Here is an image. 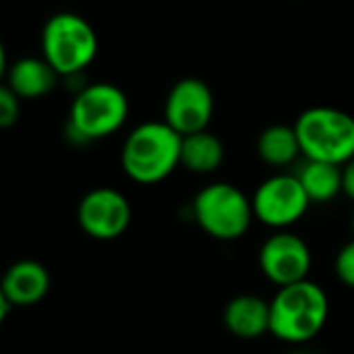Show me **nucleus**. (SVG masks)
<instances>
[{
    "mask_svg": "<svg viewBox=\"0 0 354 354\" xmlns=\"http://www.w3.org/2000/svg\"><path fill=\"white\" fill-rule=\"evenodd\" d=\"M182 136L165 121L133 127L121 148V167L136 184H158L182 165Z\"/></svg>",
    "mask_w": 354,
    "mask_h": 354,
    "instance_id": "nucleus-1",
    "label": "nucleus"
},
{
    "mask_svg": "<svg viewBox=\"0 0 354 354\" xmlns=\"http://www.w3.org/2000/svg\"><path fill=\"white\" fill-rule=\"evenodd\" d=\"M329 315V300L310 279L279 288L269 300V333L286 344H304L319 335Z\"/></svg>",
    "mask_w": 354,
    "mask_h": 354,
    "instance_id": "nucleus-2",
    "label": "nucleus"
},
{
    "mask_svg": "<svg viewBox=\"0 0 354 354\" xmlns=\"http://www.w3.org/2000/svg\"><path fill=\"white\" fill-rule=\"evenodd\" d=\"M44 61L61 80L82 75L98 55V36L88 19L75 13H55L40 34Z\"/></svg>",
    "mask_w": 354,
    "mask_h": 354,
    "instance_id": "nucleus-3",
    "label": "nucleus"
},
{
    "mask_svg": "<svg viewBox=\"0 0 354 354\" xmlns=\"http://www.w3.org/2000/svg\"><path fill=\"white\" fill-rule=\"evenodd\" d=\"M302 158L346 165L354 158V117L333 106H310L294 123Z\"/></svg>",
    "mask_w": 354,
    "mask_h": 354,
    "instance_id": "nucleus-4",
    "label": "nucleus"
},
{
    "mask_svg": "<svg viewBox=\"0 0 354 354\" xmlns=\"http://www.w3.org/2000/svg\"><path fill=\"white\" fill-rule=\"evenodd\" d=\"M127 115L129 102L119 86L106 82L88 84L73 96L67 131L77 142L102 140L119 131Z\"/></svg>",
    "mask_w": 354,
    "mask_h": 354,
    "instance_id": "nucleus-5",
    "label": "nucleus"
},
{
    "mask_svg": "<svg viewBox=\"0 0 354 354\" xmlns=\"http://www.w3.org/2000/svg\"><path fill=\"white\" fill-rule=\"evenodd\" d=\"M192 213L198 227L219 242L240 240L254 219L252 201L238 186L227 182L205 186L194 196Z\"/></svg>",
    "mask_w": 354,
    "mask_h": 354,
    "instance_id": "nucleus-6",
    "label": "nucleus"
},
{
    "mask_svg": "<svg viewBox=\"0 0 354 354\" xmlns=\"http://www.w3.org/2000/svg\"><path fill=\"white\" fill-rule=\"evenodd\" d=\"M308 207L310 201L294 173H277L267 177L252 196L254 219L277 232H283L300 221Z\"/></svg>",
    "mask_w": 354,
    "mask_h": 354,
    "instance_id": "nucleus-7",
    "label": "nucleus"
},
{
    "mask_svg": "<svg viewBox=\"0 0 354 354\" xmlns=\"http://www.w3.org/2000/svg\"><path fill=\"white\" fill-rule=\"evenodd\" d=\"M215 113V98L211 88L198 77H184L175 82L165 98L162 121L182 138L209 129Z\"/></svg>",
    "mask_w": 354,
    "mask_h": 354,
    "instance_id": "nucleus-8",
    "label": "nucleus"
},
{
    "mask_svg": "<svg viewBox=\"0 0 354 354\" xmlns=\"http://www.w3.org/2000/svg\"><path fill=\"white\" fill-rule=\"evenodd\" d=\"M77 223L94 240H117L131 223V205L115 188H94L77 205Z\"/></svg>",
    "mask_w": 354,
    "mask_h": 354,
    "instance_id": "nucleus-9",
    "label": "nucleus"
},
{
    "mask_svg": "<svg viewBox=\"0 0 354 354\" xmlns=\"http://www.w3.org/2000/svg\"><path fill=\"white\" fill-rule=\"evenodd\" d=\"M310 265L313 257L308 244L288 230L269 236L259 250V267L277 288L308 279Z\"/></svg>",
    "mask_w": 354,
    "mask_h": 354,
    "instance_id": "nucleus-10",
    "label": "nucleus"
},
{
    "mask_svg": "<svg viewBox=\"0 0 354 354\" xmlns=\"http://www.w3.org/2000/svg\"><path fill=\"white\" fill-rule=\"evenodd\" d=\"M0 288L11 306H34L46 298L50 290V273L38 261H17L5 271Z\"/></svg>",
    "mask_w": 354,
    "mask_h": 354,
    "instance_id": "nucleus-11",
    "label": "nucleus"
},
{
    "mask_svg": "<svg viewBox=\"0 0 354 354\" xmlns=\"http://www.w3.org/2000/svg\"><path fill=\"white\" fill-rule=\"evenodd\" d=\"M227 331L240 339H257L269 333V302L254 294L234 296L223 308Z\"/></svg>",
    "mask_w": 354,
    "mask_h": 354,
    "instance_id": "nucleus-12",
    "label": "nucleus"
},
{
    "mask_svg": "<svg viewBox=\"0 0 354 354\" xmlns=\"http://www.w3.org/2000/svg\"><path fill=\"white\" fill-rule=\"evenodd\" d=\"M59 84V73L44 57H21L7 73V86L21 100H38L48 96Z\"/></svg>",
    "mask_w": 354,
    "mask_h": 354,
    "instance_id": "nucleus-13",
    "label": "nucleus"
},
{
    "mask_svg": "<svg viewBox=\"0 0 354 354\" xmlns=\"http://www.w3.org/2000/svg\"><path fill=\"white\" fill-rule=\"evenodd\" d=\"M294 175L300 182L304 194L308 196L310 205L313 203H329L337 194H342V167H337V165L302 158V162H298Z\"/></svg>",
    "mask_w": 354,
    "mask_h": 354,
    "instance_id": "nucleus-14",
    "label": "nucleus"
},
{
    "mask_svg": "<svg viewBox=\"0 0 354 354\" xmlns=\"http://www.w3.org/2000/svg\"><path fill=\"white\" fill-rule=\"evenodd\" d=\"M225 146L213 131L205 129L182 140V167L196 175H209L223 165Z\"/></svg>",
    "mask_w": 354,
    "mask_h": 354,
    "instance_id": "nucleus-15",
    "label": "nucleus"
},
{
    "mask_svg": "<svg viewBox=\"0 0 354 354\" xmlns=\"http://www.w3.org/2000/svg\"><path fill=\"white\" fill-rule=\"evenodd\" d=\"M257 152L263 162L271 167H288L302 156L300 142L294 125L275 123L261 131L257 140Z\"/></svg>",
    "mask_w": 354,
    "mask_h": 354,
    "instance_id": "nucleus-16",
    "label": "nucleus"
},
{
    "mask_svg": "<svg viewBox=\"0 0 354 354\" xmlns=\"http://www.w3.org/2000/svg\"><path fill=\"white\" fill-rule=\"evenodd\" d=\"M21 98L7 86L0 84V129H9L19 121Z\"/></svg>",
    "mask_w": 354,
    "mask_h": 354,
    "instance_id": "nucleus-17",
    "label": "nucleus"
},
{
    "mask_svg": "<svg viewBox=\"0 0 354 354\" xmlns=\"http://www.w3.org/2000/svg\"><path fill=\"white\" fill-rule=\"evenodd\" d=\"M333 269H335L337 279L344 286L354 288V238L339 248L335 263H333Z\"/></svg>",
    "mask_w": 354,
    "mask_h": 354,
    "instance_id": "nucleus-18",
    "label": "nucleus"
},
{
    "mask_svg": "<svg viewBox=\"0 0 354 354\" xmlns=\"http://www.w3.org/2000/svg\"><path fill=\"white\" fill-rule=\"evenodd\" d=\"M342 194L354 203V158L342 165Z\"/></svg>",
    "mask_w": 354,
    "mask_h": 354,
    "instance_id": "nucleus-19",
    "label": "nucleus"
},
{
    "mask_svg": "<svg viewBox=\"0 0 354 354\" xmlns=\"http://www.w3.org/2000/svg\"><path fill=\"white\" fill-rule=\"evenodd\" d=\"M9 73V61H7V48L3 44V40H0V84H3V80L7 77Z\"/></svg>",
    "mask_w": 354,
    "mask_h": 354,
    "instance_id": "nucleus-20",
    "label": "nucleus"
},
{
    "mask_svg": "<svg viewBox=\"0 0 354 354\" xmlns=\"http://www.w3.org/2000/svg\"><path fill=\"white\" fill-rule=\"evenodd\" d=\"M13 306H11V302L7 300V296H5V292H3V288H0V327H3V323L7 321V315H9V310H11Z\"/></svg>",
    "mask_w": 354,
    "mask_h": 354,
    "instance_id": "nucleus-21",
    "label": "nucleus"
},
{
    "mask_svg": "<svg viewBox=\"0 0 354 354\" xmlns=\"http://www.w3.org/2000/svg\"><path fill=\"white\" fill-rule=\"evenodd\" d=\"M350 230H352V234H354V209H352V213H350Z\"/></svg>",
    "mask_w": 354,
    "mask_h": 354,
    "instance_id": "nucleus-22",
    "label": "nucleus"
}]
</instances>
